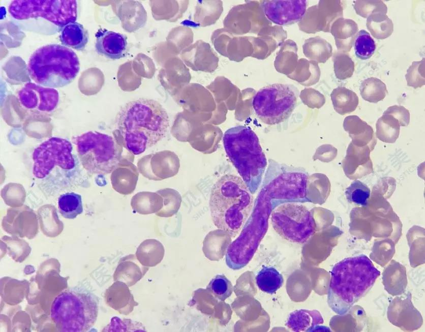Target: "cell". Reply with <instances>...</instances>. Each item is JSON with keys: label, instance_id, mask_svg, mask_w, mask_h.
<instances>
[{"label": "cell", "instance_id": "6da1fadb", "mask_svg": "<svg viewBox=\"0 0 425 332\" xmlns=\"http://www.w3.org/2000/svg\"><path fill=\"white\" fill-rule=\"evenodd\" d=\"M115 125L124 147L131 154L138 155L166 136L169 118L158 101L139 98L122 107L116 115Z\"/></svg>", "mask_w": 425, "mask_h": 332}, {"label": "cell", "instance_id": "7a4b0ae2", "mask_svg": "<svg viewBox=\"0 0 425 332\" xmlns=\"http://www.w3.org/2000/svg\"><path fill=\"white\" fill-rule=\"evenodd\" d=\"M330 274L327 303L335 313L344 315L370 291L380 271L361 254L339 261Z\"/></svg>", "mask_w": 425, "mask_h": 332}, {"label": "cell", "instance_id": "3957f363", "mask_svg": "<svg viewBox=\"0 0 425 332\" xmlns=\"http://www.w3.org/2000/svg\"><path fill=\"white\" fill-rule=\"evenodd\" d=\"M253 196L241 177L232 174L221 177L213 186L209 199L212 222L231 237L238 234L253 207Z\"/></svg>", "mask_w": 425, "mask_h": 332}, {"label": "cell", "instance_id": "277c9868", "mask_svg": "<svg viewBox=\"0 0 425 332\" xmlns=\"http://www.w3.org/2000/svg\"><path fill=\"white\" fill-rule=\"evenodd\" d=\"M223 140L229 160L250 192L255 193L267 165L257 135L250 127L237 126L227 130Z\"/></svg>", "mask_w": 425, "mask_h": 332}, {"label": "cell", "instance_id": "5b68a950", "mask_svg": "<svg viewBox=\"0 0 425 332\" xmlns=\"http://www.w3.org/2000/svg\"><path fill=\"white\" fill-rule=\"evenodd\" d=\"M27 70L31 78L37 84L58 88L73 81L79 72L80 63L71 49L51 44L34 51L29 59Z\"/></svg>", "mask_w": 425, "mask_h": 332}, {"label": "cell", "instance_id": "8992f818", "mask_svg": "<svg viewBox=\"0 0 425 332\" xmlns=\"http://www.w3.org/2000/svg\"><path fill=\"white\" fill-rule=\"evenodd\" d=\"M98 312V304L93 295L69 290L55 298L50 316L58 330L82 332L87 331L94 325Z\"/></svg>", "mask_w": 425, "mask_h": 332}, {"label": "cell", "instance_id": "52a82bcc", "mask_svg": "<svg viewBox=\"0 0 425 332\" xmlns=\"http://www.w3.org/2000/svg\"><path fill=\"white\" fill-rule=\"evenodd\" d=\"M81 164L90 174H109L119 165L122 147L112 136L89 131L72 138Z\"/></svg>", "mask_w": 425, "mask_h": 332}, {"label": "cell", "instance_id": "ba28073f", "mask_svg": "<svg viewBox=\"0 0 425 332\" xmlns=\"http://www.w3.org/2000/svg\"><path fill=\"white\" fill-rule=\"evenodd\" d=\"M298 89L292 84L274 83L260 89L252 100V106L263 123L274 125L288 119L294 110Z\"/></svg>", "mask_w": 425, "mask_h": 332}, {"label": "cell", "instance_id": "9c48e42d", "mask_svg": "<svg viewBox=\"0 0 425 332\" xmlns=\"http://www.w3.org/2000/svg\"><path fill=\"white\" fill-rule=\"evenodd\" d=\"M276 232L289 242L303 244L315 233L316 224L311 212L304 205L285 202L277 205L270 214Z\"/></svg>", "mask_w": 425, "mask_h": 332}, {"label": "cell", "instance_id": "30bf717a", "mask_svg": "<svg viewBox=\"0 0 425 332\" xmlns=\"http://www.w3.org/2000/svg\"><path fill=\"white\" fill-rule=\"evenodd\" d=\"M8 11L17 20L41 17L60 28L70 22H75L77 4L75 0H16L11 2Z\"/></svg>", "mask_w": 425, "mask_h": 332}, {"label": "cell", "instance_id": "8fae6325", "mask_svg": "<svg viewBox=\"0 0 425 332\" xmlns=\"http://www.w3.org/2000/svg\"><path fill=\"white\" fill-rule=\"evenodd\" d=\"M72 149L71 143L64 138L53 137L44 141L33 153V175L37 178H44L55 166L65 170L74 168Z\"/></svg>", "mask_w": 425, "mask_h": 332}, {"label": "cell", "instance_id": "7c38bea8", "mask_svg": "<svg viewBox=\"0 0 425 332\" xmlns=\"http://www.w3.org/2000/svg\"><path fill=\"white\" fill-rule=\"evenodd\" d=\"M341 17H343L341 1L321 0L306 10L298 26L300 31L308 34L321 31L329 33L333 22Z\"/></svg>", "mask_w": 425, "mask_h": 332}, {"label": "cell", "instance_id": "4fadbf2b", "mask_svg": "<svg viewBox=\"0 0 425 332\" xmlns=\"http://www.w3.org/2000/svg\"><path fill=\"white\" fill-rule=\"evenodd\" d=\"M250 2L234 7L230 16L233 17L232 33L242 35L259 33L263 28L271 25L266 17L260 4Z\"/></svg>", "mask_w": 425, "mask_h": 332}, {"label": "cell", "instance_id": "5bb4252c", "mask_svg": "<svg viewBox=\"0 0 425 332\" xmlns=\"http://www.w3.org/2000/svg\"><path fill=\"white\" fill-rule=\"evenodd\" d=\"M397 295L390 302L387 309V318L393 325L405 331H413L420 328L423 319L420 312L411 301L410 292Z\"/></svg>", "mask_w": 425, "mask_h": 332}, {"label": "cell", "instance_id": "9a60e30c", "mask_svg": "<svg viewBox=\"0 0 425 332\" xmlns=\"http://www.w3.org/2000/svg\"><path fill=\"white\" fill-rule=\"evenodd\" d=\"M264 13L267 19L278 25L288 26L299 22L308 5L306 0L263 1Z\"/></svg>", "mask_w": 425, "mask_h": 332}, {"label": "cell", "instance_id": "2e32d148", "mask_svg": "<svg viewBox=\"0 0 425 332\" xmlns=\"http://www.w3.org/2000/svg\"><path fill=\"white\" fill-rule=\"evenodd\" d=\"M18 96L24 107L41 112L54 110L59 101V94L56 89L33 82L26 83L19 91Z\"/></svg>", "mask_w": 425, "mask_h": 332}, {"label": "cell", "instance_id": "e0dca14e", "mask_svg": "<svg viewBox=\"0 0 425 332\" xmlns=\"http://www.w3.org/2000/svg\"><path fill=\"white\" fill-rule=\"evenodd\" d=\"M96 50L98 53L112 59L125 56L127 52V37L122 34L100 28L95 34Z\"/></svg>", "mask_w": 425, "mask_h": 332}, {"label": "cell", "instance_id": "ac0fdd59", "mask_svg": "<svg viewBox=\"0 0 425 332\" xmlns=\"http://www.w3.org/2000/svg\"><path fill=\"white\" fill-rule=\"evenodd\" d=\"M344 128L352 139V143L360 147L368 146L373 149L377 139L372 127L357 115L346 117L344 123Z\"/></svg>", "mask_w": 425, "mask_h": 332}, {"label": "cell", "instance_id": "d6986e66", "mask_svg": "<svg viewBox=\"0 0 425 332\" xmlns=\"http://www.w3.org/2000/svg\"><path fill=\"white\" fill-rule=\"evenodd\" d=\"M347 171L350 178H360L373 171L368 146H357L351 142L348 148Z\"/></svg>", "mask_w": 425, "mask_h": 332}, {"label": "cell", "instance_id": "ffe728a7", "mask_svg": "<svg viewBox=\"0 0 425 332\" xmlns=\"http://www.w3.org/2000/svg\"><path fill=\"white\" fill-rule=\"evenodd\" d=\"M358 31L357 24L352 19L341 17L333 22L330 33L333 36L339 52L350 51Z\"/></svg>", "mask_w": 425, "mask_h": 332}, {"label": "cell", "instance_id": "44dd1931", "mask_svg": "<svg viewBox=\"0 0 425 332\" xmlns=\"http://www.w3.org/2000/svg\"><path fill=\"white\" fill-rule=\"evenodd\" d=\"M148 270L147 266L140 263L136 255L130 254L120 260L114 274V279L130 287L140 281Z\"/></svg>", "mask_w": 425, "mask_h": 332}, {"label": "cell", "instance_id": "7402d4cb", "mask_svg": "<svg viewBox=\"0 0 425 332\" xmlns=\"http://www.w3.org/2000/svg\"><path fill=\"white\" fill-rule=\"evenodd\" d=\"M382 280L384 289L389 294L392 296L403 294L407 285L405 267L399 262L392 260L383 270Z\"/></svg>", "mask_w": 425, "mask_h": 332}, {"label": "cell", "instance_id": "603a6c76", "mask_svg": "<svg viewBox=\"0 0 425 332\" xmlns=\"http://www.w3.org/2000/svg\"><path fill=\"white\" fill-rule=\"evenodd\" d=\"M323 322L322 316L318 310L299 309L289 314L286 325L293 331H315L316 327Z\"/></svg>", "mask_w": 425, "mask_h": 332}, {"label": "cell", "instance_id": "cb8c5ba5", "mask_svg": "<svg viewBox=\"0 0 425 332\" xmlns=\"http://www.w3.org/2000/svg\"><path fill=\"white\" fill-rule=\"evenodd\" d=\"M59 33V40L62 45L76 50H83L88 41L87 31L81 24L76 21L61 27Z\"/></svg>", "mask_w": 425, "mask_h": 332}, {"label": "cell", "instance_id": "d4e9b609", "mask_svg": "<svg viewBox=\"0 0 425 332\" xmlns=\"http://www.w3.org/2000/svg\"><path fill=\"white\" fill-rule=\"evenodd\" d=\"M298 63L297 46L292 40H285L277 53L274 66L276 70L284 74L291 73Z\"/></svg>", "mask_w": 425, "mask_h": 332}, {"label": "cell", "instance_id": "484cf974", "mask_svg": "<svg viewBox=\"0 0 425 332\" xmlns=\"http://www.w3.org/2000/svg\"><path fill=\"white\" fill-rule=\"evenodd\" d=\"M302 50L306 57L317 63H325L332 55V46L319 36L306 39Z\"/></svg>", "mask_w": 425, "mask_h": 332}, {"label": "cell", "instance_id": "4316f807", "mask_svg": "<svg viewBox=\"0 0 425 332\" xmlns=\"http://www.w3.org/2000/svg\"><path fill=\"white\" fill-rule=\"evenodd\" d=\"M131 205L135 212L142 215L156 213L163 206V199L158 193L140 192L133 196Z\"/></svg>", "mask_w": 425, "mask_h": 332}, {"label": "cell", "instance_id": "83f0119b", "mask_svg": "<svg viewBox=\"0 0 425 332\" xmlns=\"http://www.w3.org/2000/svg\"><path fill=\"white\" fill-rule=\"evenodd\" d=\"M164 251L161 243L154 239H148L138 246L135 255L142 265L154 266L162 259Z\"/></svg>", "mask_w": 425, "mask_h": 332}, {"label": "cell", "instance_id": "f1b7e54d", "mask_svg": "<svg viewBox=\"0 0 425 332\" xmlns=\"http://www.w3.org/2000/svg\"><path fill=\"white\" fill-rule=\"evenodd\" d=\"M334 109L341 115L353 112L357 108L359 100L356 94L345 87H339L331 94Z\"/></svg>", "mask_w": 425, "mask_h": 332}, {"label": "cell", "instance_id": "f546056e", "mask_svg": "<svg viewBox=\"0 0 425 332\" xmlns=\"http://www.w3.org/2000/svg\"><path fill=\"white\" fill-rule=\"evenodd\" d=\"M114 284L112 306L120 314L129 315L138 303L135 300L129 286L125 283L118 281Z\"/></svg>", "mask_w": 425, "mask_h": 332}, {"label": "cell", "instance_id": "4dcf8cb0", "mask_svg": "<svg viewBox=\"0 0 425 332\" xmlns=\"http://www.w3.org/2000/svg\"><path fill=\"white\" fill-rule=\"evenodd\" d=\"M255 279L258 288L269 294L275 293L282 286L284 282L282 274L275 268L268 266L261 269Z\"/></svg>", "mask_w": 425, "mask_h": 332}, {"label": "cell", "instance_id": "1f68e13d", "mask_svg": "<svg viewBox=\"0 0 425 332\" xmlns=\"http://www.w3.org/2000/svg\"><path fill=\"white\" fill-rule=\"evenodd\" d=\"M376 136L381 141L394 143L399 136L400 125L398 120L391 114L383 112L376 124Z\"/></svg>", "mask_w": 425, "mask_h": 332}, {"label": "cell", "instance_id": "d6a6232c", "mask_svg": "<svg viewBox=\"0 0 425 332\" xmlns=\"http://www.w3.org/2000/svg\"><path fill=\"white\" fill-rule=\"evenodd\" d=\"M367 27L372 36L383 40L389 37L393 31L392 20L385 14H373L367 18Z\"/></svg>", "mask_w": 425, "mask_h": 332}, {"label": "cell", "instance_id": "836d02e7", "mask_svg": "<svg viewBox=\"0 0 425 332\" xmlns=\"http://www.w3.org/2000/svg\"><path fill=\"white\" fill-rule=\"evenodd\" d=\"M359 90L365 100L374 103L383 100L388 93L385 84L376 77H370L362 81Z\"/></svg>", "mask_w": 425, "mask_h": 332}, {"label": "cell", "instance_id": "e575fe53", "mask_svg": "<svg viewBox=\"0 0 425 332\" xmlns=\"http://www.w3.org/2000/svg\"><path fill=\"white\" fill-rule=\"evenodd\" d=\"M57 203L59 213L66 219H75L83 210L81 196L74 192L61 195Z\"/></svg>", "mask_w": 425, "mask_h": 332}, {"label": "cell", "instance_id": "d590c367", "mask_svg": "<svg viewBox=\"0 0 425 332\" xmlns=\"http://www.w3.org/2000/svg\"><path fill=\"white\" fill-rule=\"evenodd\" d=\"M163 199L162 208L156 215L162 217H170L176 214L180 207L181 197L179 193L171 189L161 190L157 192Z\"/></svg>", "mask_w": 425, "mask_h": 332}, {"label": "cell", "instance_id": "8d00e7d4", "mask_svg": "<svg viewBox=\"0 0 425 332\" xmlns=\"http://www.w3.org/2000/svg\"><path fill=\"white\" fill-rule=\"evenodd\" d=\"M356 56L362 60L370 58L376 49V44L370 34L364 29L356 34L354 43Z\"/></svg>", "mask_w": 425, "mask_h": 332}, {"label": "cell", "instance_id": "74e56055", "mask_svg": "<svg viewBox=\"0 0 425 332\" xmlns=\"http://www.w3.org/2000/svg\"><path fill=\"white\" fill-rule=\"evenodd\" d=\"M332 59L337 78L344 80L352 76L354 71V63L348 53L336 52L332 55Z\"/></svg>", "mask_w": 425, "mask_h": 332}, {"label": "cell", "instance_id": "f35d334b", "mask_svg": "<svg viewBox=\"0 0 425 332\" xmlns=\"http://www.w3.org/2000/svg\"><path fill=\"white\" fill-rule=\"evenodd\" d=\"M302 75L299 79L303 80L308 84H313L317 82L320 76V70L318 63L304 58L298 60L297 66L291 75Z\"/></svg>", "mask_w": 425, "mask_h": 332}, {"label": "cell", "instance_id": "ab89813d", "mask_svg": "<svg viewBox=\"0 0 425 332\" xmlns=\"http://www.w3.org/2000/svg\"><path fill=\"white\" fill-rule=\"evenodd\" d=\"M370 189L367 185L355 180L346 188L345 195L350 203L366 206L370 196Z\"/></svg>", "mask_w": 425, "mask_h": 332}, {"label": "cell", "instance_id": "60d3db41", "mask_svg": "<svg viewBox=\"0 0 425 332\" xmlns=\"http://www.w3.org/2000/svg\"><path fill=\"white\" fill-rule=\"evenodd\" d=\"M207 289L219 300L224 301L230 296L233 287L230 281L223 275H217L208 283Z\"/></svg>", "mask_w": 425, "mask_h": 332}, {"label": "cell", "instance_id": "b9f144b4", "mask_svg": "<svg viewBox=\"0 0 425 332\" xmlns=\"http://www.w3.org/2000/svg\"><path fill=\"white\" fill-rule=\"evenodd\" d=\"M353 7L356 13L363 18L375 13L386 14L387 12L386 5L381 0L355 1Z\"/></svg>", "mask_w": 425, "mask_h": 332}, {"label": "cell", "instance_id": "7bdbcfd3", "mask_svg": "<svg viewBox=\"0 0 425 332\" xmlns=\"http://www.w3.org/2000/svg\"><path fill=\"white\" fill-rule=\"evenodd\" d=\"M425 58L414 61L407 69L405 78L407 85L416 89L425 84Z\"/></svg>", "mask_w": 425, "mask_h": 332}, {"label": "cell", "instance_id": "ee69618b", "mask_svg": "<svg viewBox=\"0 0 425 332\" xmlns=\"http://www.w3.org/2000/svg\"><path fill=\"white\" fill-rule=\"evenodd\" d=\"M391 114L397 118L400 126H408L410 123V113L409 110L401 105H393L389 107L384 112Z\"/></svg>", "mask_w": 425, "mask_h": 332}]
</instances>
